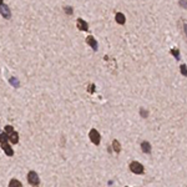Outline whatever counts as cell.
Listing matches in <instances>:
<instances>
[{
  "label": "cell",
  "mask_w": 187,
  "mask_h": 187,
  "mask_svg": "<svg viewBox=\"0 0 187 187\" xmlns=\"http://www.w3.org/2000/svg\"><path fill=\"white\" fill-rule=\"evenodd\" d=\"M4 131H5V135H6V137H8V141L9 142H11V143H17L19 142V135H17V132L13 128V126H10V125H6L5 127H4Z\"/></svg>",
  "instance_id": "obj_1"
},
{
  "label": "cell",
  "mask_w": 187,
  "mask_h": 187,
  "mask_svg": "<svg viewBox=\"0 0 187 187\" xmlns=\"http://www.w3.org/2000/svg\"><path fill=\"white\" fill-rule=\"evenodd\" d=\"M86 43L92 48V50L94 51H97V49H99V45H97V41L95 40V37L94 36H91V35H89L87 37H86Z\"/></svg>",
  "instance_id": "obj_6"
},
{
  "label": "cell",
  "mask_w": 187,
  "mask_h": 187,
  "mask_svg": "<svg viewBox=\"0 0 187 187\" xmlns=\"http://www.w3.org/2000/svg\"><path fill=\"white\" fill-rule=\"evenodd\" d=\"M64 10H66V14H67V15H71V14L74 13L71 6H65V8H64Z\"/></svg>",
  "instance_id": "obj_16"
},
{
  "label": "cell",
  "mask_w": 187,
  "mask_h": 187,
  "mask_svg": "<svg viewBox=\"0 0 187 187\" xmlns=\"http://www.w3.org/2000/svg\"><path fill=\"white\" fill-rule=\"evenodd\" d=\"M125 187H127V186H125Z\"/></svg>",
  "instance_id": "obj_22"
},
{
  "label": "cell",
  "mask_w": 187,
  "mask_h": 187,
  "mask_svg": "<svg viewBox=\"0 0 187 187\" xmlns=\"http://www.w3.org/2000/svg\"><path fill=\"white\" fill-rule=\"evenodd\" d=\"M112 148H114V151H115L116 154H119V152L121 151V145H120V142H119L117 140H114V141H112Z\"/></svg>",
  "instance_id": "obj_11"
},
{
  "label": "cell",
  "mask_w": 187,
  "mask_h": 187,
  "mask_svg": "<svg viewBox=\"0 0 187 187\" xmlns=\"http://www.w3.org/2000/svg\"><path fill=\"white\" fill-rule=\"evenodd\" d=\"M115 20H116L117 24L124 25L125 21H126V17H125V15H124L122 13H116V15H115Z\"/></svg>",
  "instance_id": "obj_8"
},
{
  "label": "cell",
  "mask_w": 187,
  "mask_h": 187,
  "mask_svg": "<svg viewBox=\"0 0 187 187\" xmlns=\"http://www.w3.org/2000/svg\"><path fill=\"white\" fill-rule=\"evenodd\" d=\"M3 147V150L5 151V154L8 155V156H13L14 155V151H13V148L10 147V145H9V142L8 143H4V145H0Z\"/></svg>",
  "instance_id": "obj_10"
},
{
  "label": "cell",
  "mask_w": 187,
  "mask_h": 187,
  "mask_svg": "<svg viewBox=\"0 0 187 187\" xmlns=\"http://www.w3.org/2000/svg\"><path fill=\"white\" fill-rule=\"evenodd\" d=\"M180 69H181V72H182V75H183V76H186V75H187V74H186V64H182Z\"/></svg>",
  "instance_id": "obj_18"
},
{
  "label": "cell",
  "mask_w": 187,
  "mask_h": 187,
  "mask_svg": "<svg viewBox=\"0 0 187 187\" xmlns=\"http://www.w3.org/2000/svg\"><path fill=\"white\" fill-rule=\"evenodd\" d=\"M0 134H2V131H0Z\"/></svg>",
  "instance_id": "obj_21"
},
{
  "label": "cell",
  "mask_w": 187,
  "mask_h": 187,
  "mask_svg": "<svg viewBox=\"0 0 187 187\" xmlns=\"http://www.w3.org/2000/svg\"><path fill=\"white\" fill-rule=\"evenodd\" d=\"M140 115H141V116H143V117H147V115H148V112H147L146 110H143V109H141V110H140Z\"/></svg>",
  "instance_id": "obj_19"
},
{
  "label": "cell",
  "mask_w": 187,
  "mask_h": 187,
  "mask_svg": "<svg viewBox=\"0 0 187 187\" xmlns=\"http://www.w3.org/2000/svg\"><path fill=\"white\" fill-rule=\"evenodd\" d=\"M89 92H90V94H94V92H95V85H94V84H90V85H89Z\"/></svg>",
  "instance_id": "obj_17"
},
{
  "label": "cell",
  "mask_w": 187,
  "mask_h": 187,
  "mask_svg": "<svg viewBox=\"0 0 187 187\" xmlns=\"http://www.w3.org/2000/svg\"><path fill=\"white\" fill-rule=\"evenodd\" d=\"M130 170L136 175H142L143 174V166L137 161H132L130 163Z\"/></svg>",
  "instance_id": "obj_3"
},
{
  "label": "cell",
  "mask_w": 187,
  "mask_h": 187,
  "mask_svg": "<svg viewBox=\"0 0 187 187\" xmlns=\"http://www.w3.org/2000/svg\"><path fill=\"white\" fill-rule=\"evenodd\" d=\"M9 141H8V137H6V135L3 132V134H0V145H4V143H8Z\"/></svg>",
  "instance_id": "obj_14"
},
{
  "label": "cell",
  "mask_w": 187,
  "mask_h": 187,
  "mask_svg": "<svg viewBox=\"0 0 187 187\" xmlns=\"http://www.w3.org/2000/svg\"><path fill=\"white\" fill-rule=\"evenodd\" d=\"M89 137H90V140L92 141V143H94V145H96V146H97V145H100L101 136H100V134H99V131H97V130H95V128L90 130Z\"/></svg>",
  "instance_id": "obj_4"
},
{
  "label": "cell",
  "mask_w": 187,
  "mask_h": 187,
  "mask_svg": "<svg viewBox=\"0 0 187 187\" xmlns=\"http://www.w3.org/2000/svg\"><path fill=\"white\" fill-rule=\"evenodd\" d=\"M171 54L176 58V60H180V51L177 49H171Z\"/></svg>",
  "instance_id": "obj_15"
},
{
  "label": "cell",
  "mask_w": 187,
  "mask_h": 187,
  "mask_svg": "<svg viewBox=\"0 0 187 187\" xmlns=\"http://www.w3.org/2000/svg\"><path fill=\"white\" fill-rule=\"evenodd\" d=\"M0 14L3 15V17L5 19H9L11 16V13H10V9L6 4H3V5H0Z\"/></svg>",
  "instance_id": "obj_7"
},
{
  "label": "cell",
  "mask_w": 187,
  "mask_h": 187,
  "mask_svg": "<svg viewBox=\"0 0 187 187\" xmlns=\"http://www.w3.org/2000/svg\"><path fill=\"white\" fill-rule=\"evenodd\" d=\"M76 26H78V29L81 30V31H87V30H89V24H87V21H85L84 19H81V17H79L78 20H76Z\"/></svg>",
  "instance_id": "obj_5"
},
{
  "label": "cell",
  "mask_w": 187,
  "mask_h": 187,
  "mask_svg": "<svg viewBox=\"0 0 187 187\" xmlns=\"http://www.w3.org/2000/svg\"><path fill=\"white\" fill-rule=\"evenodd\" d=\"M10 84L14 86V87H19V86H20V82H19V80L16 79V78H10Z\"/></svg>",
  "instance_id": "obj_13"
},
{
  "label": "cell",
  "mask_w": 187,
  "mask_h": 187,
  "mask_svg": "<svg viewBox=\"0 0 187 187\" xmlns=\"http://www.w3.org/2000/svg\"><path fill=\"white\" fill-rule=\"evenodd\" d=\"M9 187H23V185H21V182L19 181V180L13 178V180H10V182H9Z\"/></svg>",
  "instance_id": "obj_12"
},
{
  "label": "cell",
  "mask_w": 187,
  "mask_h": 187,
  "mask_svg": "<svg viewBox=\"0 0 187 187\" xmlns=\"http://www.w3.org/2000/svg\"><path fill=\"white\" fill-rule=\"evenodd\" d=\"M141 148H142V151L145 154H150V152H151V145H150L148 141H143L141 143Z\"/></svg>",
  "instance_id": "obj_9"
},
{
  "label": "cell",
  "mask_w": 187,
  "mask_h": 187,
  "mask_svg": "<svg viewBox=\"0 0 187 187\" xmlns=\"http://www.w3.org/2000/svg\"><path fill=\"white\" fill-rule=\"evenodd\" d=\"M3 4H4V3H3V2H2V0H0V5H3Z\"/></svg>",
  "instance_id": "obj_20"
},
{
  "label": "cell",
  "mask_w": 187,
  "mask_h": 187,
  "mask_svg": "<svg viewBox=\"0 0 187 187\" xmlns=\"http://www.w3.org/2000/svg\"><path fill=\"white\" fill-rule=\"evenodd\" d=\"M28 182H29L31 186H34V187H37V186H39L40 178H39V176H37V174H36L35 171H30V172L28 174Z\"/></svg>",
  "instance_id": "obj_2"
}]
</instances>
